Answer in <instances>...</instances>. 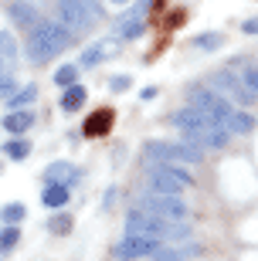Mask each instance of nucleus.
Listing matches in <instances>:
<instances>
[{
	"label": "nucleus",
	"instance_id": "16",
	"mask_svg": "<svg viewBox=\"0 0 258 261\" xmlns=\"http://www.w3.org/2000/svg\"><path fill=\"white\" fill-rule=\"evenodd\" d=\"M85 98H88V92H85V85H68L65 88V95H61V109H65V112H75L78 106H85Z\"/></svg>",
	"mask_w": 258,
	"mask_h": 261
},
{
	"label": "nucleus",
	"instance_id": "31",
	"mask_svg": "<svg viewBox=\"0 0 258 261\" xmlns=\"http://www.w3.org/2000/svg\"><path fill=\"white\" fill-rule=\"evenodd\" d=\"M241 31H245V34H258V17L245 20V24H241Z\"/></svg>",
	"mask_w": 258,
	"mask_h": 261
},
{
	"label": "nucleus",
	"instance_id": "10",
	"mask_svg": "<svg viewBox=\"0 0 258 261\" xmlns=\"http://www.w3.org/2000/svg\"><path fill=\"white\" fill-rule=\"evenodd\" d=\"M160 248L156 238H136V234H126V241L115 248V258L119 261H133V258H153V251Z\"/></svg>",
	"mask_w": 258,
	"mask_h": 261
},
{
	"label": "nucleus",
	"instance_id": "23",
	"mask_svg": "<svg viewBox=\"0 0 258 261\" xmlns=\"http://www.w3.org/2000/svg\"><path fill=\"white\" fill-rule=\"evenodd\" d=\"M10 17L17 20V24H34V7L31 4H10Z\"/></svg>",
	"mask_w": 258,
	"mask_h": 261
},
{
	"label": "nucleus",
	"instance_id": "4",
	"mask_svg": "<svg viewBox=\"0 0 258 261\" xmlns=\"http://www.w3.org/2000/svg\"><path fill=\"white\" fill-rule=\"evenodd\" d=\"M99 17H102V10L96 0H58V20L72 34H88L99 24Z\"/></svg>",
	"mask_w": 258,
	"mask_h": 261
},
{
	"label": "nucleus",
	"instance_id": "32",
	"mask_svg": "<svg viewBox=\"0 0 258 261\" xmlns=\"http://www.w3.org/2000/svg\"><path fill=\"white\" fill-rule=\"evenodd\" d=\"M112 88H115V92H123V88H129V78H112Z\"/></svg>",
	"mask_w": 258,
	"mask_h": 261
},
{
	"label": "nucleus",
	"instance_id": "27",
	"mask_svg": "<svg viewBox=\"0 0 258 261\" xmlns=\"http://www.w3.org/2000/svg\"><path fill=\"white\" fill-rule=\"evenodd\" d=\"M0 221H4V224H17V221H24V203H7V207L0 211Z\"/></svg>",
	"mask_w": 258,
	"mask_h": 261
},
{
	"label": "nucleus",
	"instance_id": "21",
	"mask_svg": "<svg viewBox=\"0 0 258 261\" xmlns=\"http://www.w3.org/2000/svg\"><path fill=\"white\" fill-rule=\"evenodd\" d=\"M0 61H17V41H14V34H7V31H0Z\"/></svg>",
	"mask_w": 258,
	"mask_h": 261
},
{
	"label": "nucleus",
	"instance_id": "11",
	"mask_svg": "<svg viewBox=\"0 0 258 261\" xmlns=\"http://www.w3.org/2000/svg\"><path fill=\"white\" fill-rule=\"evenodd\" d=\"M112 119H115V112H112V109H96V112H92V116L85 119L82 133H85V136H92V139H96V136H105L109 129H112Z\"/></svg>",
	"mask_w": 258,
	"mask_h": 261
},
{
	"label": "nucleus",
	"instance_id": "19",
	"mask_svg": "<svg viewBox=\"0 0 258 261\" xmlns=\"http://www.w3.org/2000/svg\"><path fill=\"white\" fill-rule=\"evenodd\" d=\"M143 17H126L123 24H119V41H133V38H139L143 34Z\"/></svg>",
	"mask_w": 258,
	"mask_h": 261
},
{
	"label": "nucleus",
	"instance_id": "9",
	"mask_svg": "<svg viewBox=\"0 0 258 261\" xmlns=\"http://www.w3.org/2000/svg\"><path fill=\"white\" fill-rule=\"evenodd\" d=\"M139 207H143L146 214H153V217H163V221H183L187 217V203L180 200V197L173 194H150L139 200Z\"/></svg>",
	"mask_w": 258,
	"mask_h": 261
},
{
	"label": "nucleus",
	"instance_id": "29",
	"mask_svg": "<svg viewBox=\"0 0 258 261\" xmlns=\"http://www.w3.org/2000/svg\"><path fill=\"white\" fill-rule=\"evenodd\" d=\"M238 75H241V82H245V85H248L251 92L258 95V68H255V65H248V68H238Z\"/></svg>",
	"mask_w": 258,
	"mask_h": 261
},
{
	"label": "nucleus",
	"instance_id": "34",
	"mask_svg": "<svg viewBox=\"0 0 258 261\" xmlns=\"http://www.w3.org/2000/svg\"><path fill=\"white\" fill-rule=\"evenodd\" d=\"M112 4H129V0H112Z\"/></svg>",
	"mask_w": 258,
	"mask_h": 261
},
{
	"label": "nucleus",
	"instance_id": "33",
	"mask_svg": "<svg viewBox=\"0 0 258 261\" xmlns=\"http://www.w3.org/2000/svg\"><path fill=\"white\" fill-rule=\"evenodd\" d=\"M180 20H183V10H173V17H170V28H177Z\"/></svg>",
	"mask_w": 258,
	"mask_h": 261
},
{
	"label": "nucleus",
	"instance_id": "18",
	"mask_svg": "<svg viewBox=\"0 0 258 261\" xmlns=\"http://www.w3.org/2000/svg\"><path fill=\"white\" fill-rule=\"evenodd\" d=\"M224 129H228V133H251V129H255V119L248 116V112H234V109H231V116H228V122H224Z\"/></svg>",
	"mask_w": 258,
	"mask_h": 261
},
{
	"label": "nucleus",
	"instance_id": "17",
	"mask_svg": "<svg viewBox=\"0 0 258 261\" xmlns=\"http://www.w3.org/2000/svg\"><path fill=\"white\" fill-rule=\"evenodd\" d=\"M41 200H44V207H48V211H58V207H65V203H68V187H61V184H48V187H44V197H41Z\"/></svg>",
	"mask_w": 258,
	"mask_h": 261
},
{
	"label": "nucleus",
	"instance_id": "20",
	"mask_svg": "<svg viewBox=\"0 0 258 261\" xmlns=\"http://www.w3.org/2000/svg\"><path fill=\"white\" fill-rule=\"evenodd\" d=\"M34 98H38V85H24V88H17L7 102H10V109H24V106H31Z\"/></svg>",
	"mask_w": 258,
	"mask_h": 261
},
{
	"label": "nucleus",
	"instance_id": "8",
	"mask_svg": "<svg viewBox=\"0 0 258 261\" xmlns=\"http://www.w3.org/2000/svg\"><path fill=\"white\" fill-rule=\"evenodd\" d=\"M210 88H214V92H224V98H238L241 106H251L258 98L255 92L241 82L238 68H221V71H214V75H210Z\"/></svg>",
	"mask_w": 258,
	"mask_h": 261
},
{
	"label": "nucleus",
	"instance_id": "13",
	"mask_svg": "<svg viewBox=\"0 0 258 261\" xmlns=\"http://www.w3.org/2000/svg\"><path fill=\"white\" fill-rule=\"evenodd\" d=\"M191 254H201V244H177V248H156L153 251V261H183Z\"/></svg>",
	"mask_w": 258,
	"mask_h": 261
},
{
	"label": "nucleus",
	"instance_id": "3",
	"mask_svg": "<svg viewBox=\"0 0 258 261\" xmlns=\"http://www.w3.org/2000/svg\"><path fill=\"white\" fill-rule=\"evenodd\" d=\"M126 234H136V238H156V241H187L191 238V227H183L180 221H163L146 214L143 207L126 214Z\"/></svg>",
	"mask_w": 258,
	"mask_h": 261
},
{
	"label": "nucleus",
	"instance_id": "22",
	"mask_svg": "<svg viewBox=\"0 0 258 261\" xmlns=\"http://www.w3.org/2000/svg\"><path fill=\"white\" fill-rule=\"evenodd\" d=\"M17 238H20L17 227H14V224H4V231H0V254H10V251H14Z\"/></svg>",
	"mask_w": 258,
	"mask_h": 261
},
{
	"label": "nucleus",
	"instance_id": "7",
	"mask_svg": "<svg viewBox=\"0 0 258 261\" xmlns=\"http://www.w3.org/2000/svg\"><path fill=\"white\" fill-rule=\"evenodd\" d=\"M191 109H197L201 116L214 119V122H228L231 116V106H228V98L221 95V92H214V88H191V102H187Z\"/></svg>",
	"mask_w": 258,
	"mask_h": 261
},
{
	"label": "nucleus",
	"instance_id": "2",
	"mask_svg": "<svg viewBox=\"0 0 258 261\" xmlns=\"http://www.w3.org/2000/svg\"><path fill=\"white\" fill-rule=\"evenodd\" d=\"M173 126L183 133V139L194 146H207V149H221V146L228 143V129L221 126V122H214V119L201 116L197 109H180V112H173L170 119Z\"/></svg>",
	"mask_w": 258,
	"mask_h": 261
},
{
	"label": "nucleus",
	"instance_id": "28",
	"mask_svg": "<svg viewBox=\"0 0 258 261\" xmlns=\"http://www.w3.org/2000/svg\"><path fill=\"white\" fill-rule=\"evenodd\" d=\"M48 231L51 234H68L72 231V217H68V214H55V217L48 221Z\"/></svg>",
	"mask_w": 258,
	"mask_h": 261
},
{
	"label": "nucleus",
	"instance_id": "14",
	"mask_svg": "<svg viewBox=\"0 0 258 261\" xmlns=\"http://www.w3.org/2000/svg\"><path fill=\"white\" fill-rule=\"evenodd\" d=\"M34 126V112H28V109H10V116L4 119V129L7 133H28V129Z\"/></svg>",
	"mask_w": 258,
	"mask_h": 261
},
{
	"label": "nucleus",
	"instance_id": "30",
	"mask_svg": "<svg viewBox=\"0 0 258 261\" xmlns=\"http://www.w3.org/2000/svg\"><path fill=\"white\" fill-rule=\"evenodd\" d=\"M7 82H14V65L10 61H0V85H7Z\"/></svg>",
	"mask_w": 258,
	"mask_h": 261
},
{
	"label": "nucleus",
	"instance_id": "12",
	"mask_svg": "<svg viewBox=\"0 0 258 261\" xmlns=\"http://www.w3.org/2000/svg\"><path fill=\"white\" fill-rule=\"evenodd\" d=\"M44 180H48V184H61V187H72L78 180V170L72 163H65V160H61V163H51L48 170H44Z\"/></svg>",
	"mask_w": 258,
	"mask_h": 261
},
{
	"label": "nucleus",
	"instance_id": "24",
	"mask_svg": "<svg viewBox=\"0 0 258 261\" xmlns=\"http://www.w3.org/2000/svg\"><path fill=\"white\" fill-rule=\"evenodd\" d=\"M4 149H7L10 160H28V156H31V143H28V139H10Z\"/></svg>",
	"mask_w": 258,
	"mask_h": 261
},
{
	"label": "nucleus",
	"instance_id": "15",
	"mask_svg": "<svg viewBox=\"0 0 258 261\" xmlns=\"http://www.w3.org/2000/svg\"><path fill=\"white\" fill-rule=\"evenodd\" d=\"M115 51H119V48H115V44H96V48H88L85 55H82V61H78V65H82V68H96L99 61L112 58Z\"/></svg>",
	"mask_w": 258,
	"mask_h": 261
},
{
	"label": "nucleus",
	"instance_id": "5",
	"mask_svg": "<svg viewBox=\"0 0 258 261\" xmlns=\"http://www.w3.org/2000/svg\"><path fill=\"white\" fill-rule=\"evenodd\" d=\"M201 149H197V146L194 143H187V139H183V143H146L143 146V160L150 166L153 163H201Z\"/></svg>",
	"mask_w": 258,
	"mask_h": 261
},
{
	"label": "nucleus",
	"instance_id": "25",
	"mask_svg": "<svg viewBox=\"0 0 258 261\" xmlns=\"http://www.w3.org/2000/svg\"><path fill=\"white\" fill-rule=\"evenodd\" d=\"M75 82H78V65H65L55 71V85L68 88V85H75Z\"/></svg>",
	"mask_w": 258,
	"mask_h": 261
},
{
	"label": "nucleus",
	"instance_id": "1",
	"mask_svg": "<svg viewBox=\"0 0 258 261\" xmlns=\"http://www.w3.org/2000/svg\"><path fill=\"white\" fill-rule=\"evenodd\" d=\"M72 31L61 24V20H34L28 41H24V55H28L34 65H44V61L58 58L65 48H72Z\"/></svg>",
	"mask_w": 258,
	"mask_h": 261
},
{
	"label": "nucleus",
	"instance_id": "6",
	"mask_svg": "<svg viewBox=\"0 0 258 261\" xmlns=\"http://www.w3.org/2000/svg\"><path fill=\"white\" fill-rule=\"evenodd\" d=\"M146 184H150L153 194H173V197H180L183 187H191V176H187V170L177 166V163H153V166H150Z\"/></svg>",
	"mask_w": 258,
	"mask_h": 261
},
{
	"label": "nucleus",
	"instance_id": "26",
	"mask_svg": "<svg viewBox=\"0 0 258 261\" xmlns=\"http://www.w3.org/2000/svg\"><path fill=\"white\" fill-rule=\"evenodd\" d=\"M221 41H224V38H221L218 31H214V34L207 31V34H201V38H194V48H201V51H218Z\"/></svg>",
	"mask_w": 258,
	"mask_h": 261
}]
</instances>
